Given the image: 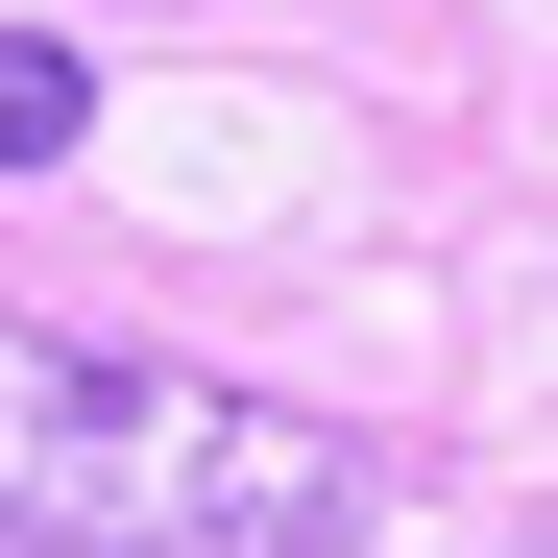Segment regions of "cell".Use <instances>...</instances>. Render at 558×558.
Wrapping results in <instances>:
<instances>
[{
	"label": "cell",
	"instance_id": "obj_1",
	"mask_svg": "<svg viewBox=\"0 0 558 558\" xmlns=\"http://www.w3.org/2000/svg\"><path fill=\"white\" fill-rule=\"evenodd\" d=\"M340 534H364L340 413L0 316V558H340Z\"/></svg>",
	"mask_w": 558,
	"mask_h": 558
},
{
	"label": "cell",
	"instance_id": "obj_2",
	"mask_svg": "<svg viewBox=\"0 0 558 558\" xmlns=\"http://www.w3.org/2000/svg\"><path fill=\"white\" fill-rule=\"evenodd\" d=\"M98 146V49L73 25H0V170H73Z\"/></svg>",
	"mask_w": 558,
	"mask_h": 558
}]
</instances>
